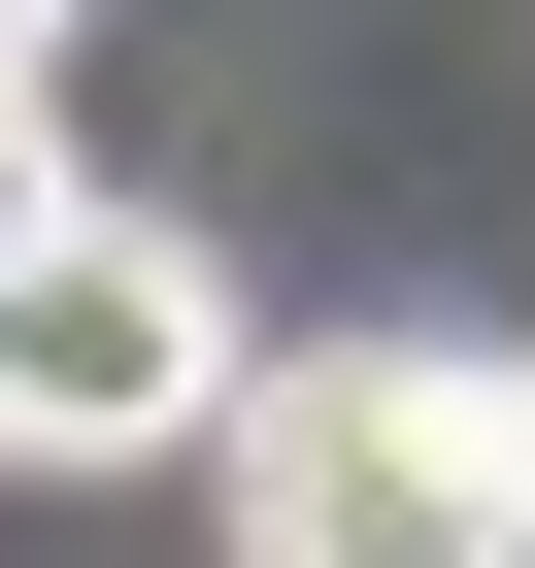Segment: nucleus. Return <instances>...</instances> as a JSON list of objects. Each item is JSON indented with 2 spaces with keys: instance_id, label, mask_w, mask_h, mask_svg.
Here are the masks:
<instances>
[{
  "instance_id": "nucleus-2",
  "label": "nucleus",
  "mask_w": 535,
  "mask_h": 568,
  "mask_svg": "<svg viewBox=\"0 0 535 568\" xmlns=\"http://www.w3.org/2000/svg\"><path fill=\"white\" fill-rule=\"evenodd\" d=\"M234 402V267L168 201H34L0 234V468H201Z\"/></svg>"
},
{
  "instance_id": "nucleus-1",
  "label": "nucleus",
  "mask_w": 535,
  "mask_h": 568,
  "mask_svg": "<svg viewBox=\"0 0 535 568\" xmlns=\"http://www.w3.org/2000/svg\"><path fill=\"white\" fill-rule=\"evenodd\" d=\"M234 568H535V335H302L201 402Z\"/></svg>"
},
{
  "instance_id": "nucleus-4",
  "label": "nucleus",
  "mask_w": 535,
  "mask_h": 568,
  "mask_svg": "<svg viewBox=\"0 0 535 568\" xmlns=\"http://www.w3.org/2000/svg\"><path fill=\"white\" fill-rule=\"evenodd\" d=\"M34 201H68V168H34V101H0V234H34Z\"/></svg>"
},
{
  "instance_id": "nucleus-3",
  "label": "nucleus",
  "mask_w": 535,
  "mask_h": 568,
  "mask_svg": "<svg viewBox=\"0 0 535 568\" xmlns=\"http://www.w3.org/2000/svg\"><path fill=\"white\" fill-rule=\"evenodd\" d=\"M34 68H68V0H0V101H34Z\"/></svg>"
}]
</instances>
